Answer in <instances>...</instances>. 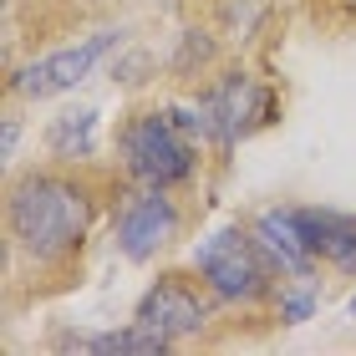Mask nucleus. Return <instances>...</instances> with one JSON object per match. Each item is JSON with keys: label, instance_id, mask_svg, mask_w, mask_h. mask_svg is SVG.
<instances>
[{"label": "nucleus", "instance_id": "obj_5", "mask_svg": "<svg viewBox=\"0 0 356 356\" xmlns=\"http://www.w3.org/2000/svg\"><path fill=\"white\" fill-rule=\"evenodd\" d=\"M112 234H118V250L133 265H148L158 250H168L178 239V204L163 188L143 184L133 193H122L118 214H112Z\"/></svg>", "mask_w": 356, "mask_h": 356}, {"label": "nucleus", "instance_id": "obj_10", "mask_svg": "<svg viewBox=\"0 0 356 356\" xmlns=\"http://www.w3.org/2000/svg\"><path fill=\"white\" fill-rule=\"evenodd\" d=\"M46 148H51V158H61V163L92 158V153H97V107L61 112V118L46 127Z\"/></svg>", "mask_w": 356, "mask_h": 356}, {"label": "nucleus", "instance_id": "obj_7", "mask_svg": "<svg viewBox=\"0 0 356 356\" xmlns=\"http://www.w3.org/2000/svg\"><path fill=\"white\" fill-rule=\"evenodd\" d=\"M133 321L178 341V336H199L209 326V300L199 296V285H193L188 275H163V280H153L143 290Z\"/></svg>", "mask_w": 356, "mask_h": 356}, {"label": "nucleus", "instance_id": "obj_3", "mask_svg": "<svg viewBox=\"0 0 356 356\" xmlns=\"http://www.w3.org/2000/svg\"><path fill=\"white\" fill-rule=\"evenodd\" d=\"M193 270H199V280L214 300H234V305L265 300L270 280H275L254 229H239V224H224V229L209 234L204 245L193 250Z\"/></svg>", "mask_w": 356, "mask_h": 356}, {"label": "nucleus", "instance_id": "obj_13", "mask_svg": "<svg viewBox=\"0 0 356 356\" xmlns=\"http://www.w3.org/2000/svg\"><path fill=\"white\" fill-rule=\"evenodd\" d=\"M311 311H316V296H311V290H285V296H280V321H285V326L311 321Z\"/></svg>", "mask_w": 356, "mask_h": 356}, {"label": "nucleus", "instance_id": "obj_6", "mask_svg": "<svg viewBox=\"0 0 356 356\" xmlns=\"http://www.w3.org/2000/svg\"><path fill=\"white\" fill-rule=\"evenodd\" d=\"M118 41H122V31H97V36L67 46V51H51V56H41V61H31V67H21V72L10 76V92L26 97V102H46V97H56V92H72L76 82H87L92 67Z\"/></svg>", "mask_w": 356, "mask_h": 356}, {"label": "nucleus", "instance_id": "obj_14", "mask_svg": "<svg viewBox=\"0 0 356 356\" xmlns=\"http://www.w3.org/2000/svg\"><path fill=\"white\" fill-rule=\"evenodd\" d=\"M15 138H21V122L6 118V138H0V153H6V158H15Z\"/></svg>", "mask_w": 356, "mask_h": 356}, {"label": "nucleus", "instance_id": "obj_8", "mask_svg": "<svg viewBox=\"0 0 356 356\" xmlns=\"http://www.w3.org/2000/svg\"><path fill=\"white\" fill-rule=\"evenodd\" d=\"M254 239H260V250H265L275 275H285V280H311L316 275V250L305 245L296 209H265V214L254 219Z\"/></svg>", "mask_w": 356, "mask_h": 356}, {"label": "nucleus", "instance_id": "obj_15", "mask_svg": "<svg viewBox=\"0 0 356 356\" xmlns=\"http://www.w3.org/2000/svg\"><path fill=\"white\" fill-rule=\"evenodd\" d=\"M351 316H356V296H351Z\"/></svg>", "mask_w": 356, "mask_h": 356}, {"label": "nucleus", "instance_id": "obj_11", "mask_svg": "<svg viewBox=\"0 0 356 356\" xmlns=\"http://www.w3.org/2000/svg\"><path fill=\"white\" fill-rule=\"evenodd\" d=\"M173 336L153 331V326H122V331H102V336H87V341H76V351H97V356H158L168 351Z\"/></svg>", "mask_w": 356, "mask_h": 356}, {"label": "nucleus", "instance_id": "obj_1", "mask_svg": "<svg viewBox=\"0 0 356 356\" xmlns=\"http://www.w3.org/2000/svg\"><path fill=\"white\" fill-rule=\"evenodd\" d=\"M6 224L21 254L41 265L67 260L92 229V193L67 173H26L6 199Z\"/></svg>", "mask_w": 356, "mask_h": 356}, {"label": "nucleus", "instance_id": "obj_4", "mask_svg": "<svg viewBox=\"0 0 356 356\" xmlns=\"http://www.w3.org/2000/svg\"><path fill=\"white\" fill-rule=\"evenodd\" d=\"M193 118H199V138L204 143L234 148L239 138L260 133V127L275 118V92L265 82H254L250 72H229V76H219V82L199 97Z\"/></svg>", "mask_w": 356, "mask_h": 356}, {"label": "nucleus", "instance_id": "obj_2", "mask_svg": "<svg viewBox=\"0 0 356 356\" xmlns=\"http://www.w3.org/2000/svg\"><path fill=\"white\" fill-rule=\"evenodd\" d=\"M118 158H122V168L133 173L138 184L173 188V184H188V178H193V163H199V138L178 122L173 107H153V112H138V118L122 122Z\"/></svg>", "mask_w": 356, "mask_h": 356}, {"label": "nucleus", "instance_id": "obj_9", "mask_svg": "<svg viewBox=\"0 0 356 356\" xmlns=\"http://www.w3.org/2000/svg\"><path fill=\"white\" fill-rule=\"evenodd\" d=\"M305 245L316 250V260H331L336 270L356 275V214L341 209H296Z\"/></svg>", "mask_w": 356, "mask_h": 356}, {"label": "nucleus", "instance_id": "obj_12", "mask_svg": "<svg viewBox=\"0 0 356 356\" xmlns=\"http://www.w3.org/2000/svg\"><path fill=\"white\" fill-rule=\"evenodd\" d=\"M209 56H214V41H209L204 31H184V46H178V56H173V72L188 76L193 67H204Z\"/></svg>", "mask_w": 356, "mask_h": 356}]
</instances>
